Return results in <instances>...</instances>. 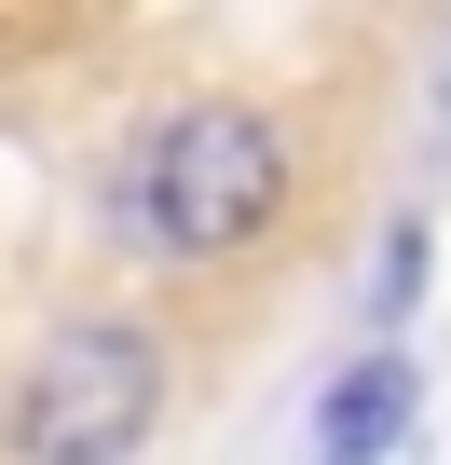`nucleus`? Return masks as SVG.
<instances>
[{"label":"nucleus","instance_id":"4","mask_svg":"<svg viewBox=\"0 0 451 465\" xmlns=\"http://www.w3.org/2000/svg\"><path fill=\"white\" fill-rule=\"evenodd\" d=\"M410 288H424V219H397V232H383V302H369V315L397 329V315H410Z\"/></svg>","mask_w":451,"mask_h":465},{"label":"nucleus","instance_id":"3","mask_svg":"<svg viewBox=\"0 0 451 465\" xmlns=\"http://www.w3.org/2000/svg\"><path fill=\"white\" fill-rule=\"evenodd\" d=\"M397 424H410V356H397V342H369V356L315 397V465H383V451H397Z\"/></svg>","mask_w":451,"mask_h":465},{"label":"nucleus","instance_id":"1","mask_svg":"<svg viewBox=\"0 0 451 465\" xmlns=\"http://www.w3.org/2000/svg\"><path fill=\"white\" fill-rule=\"evenodd\" d=\"M288 205V124L260 96H191L137 137V164L110 178V232L151 261H233L247 232H274Z\"/></svg>","mask_w":451,"mask_h":465},{"label":"nucleus","instance_id":"2","mask_svg":"<svg viewBox=\"0 0 451 465\" xmlns=\"http://www.w3.org/2000/svg\"><path fill=\"white\" fill-rule=\"evenodd\" d=\"M164 342L137 315H69L28 342V370L0 383V451L15 465H137L164 438Z\"/></svg>","mask_w":451,"mask_h":465}]
</instances>
